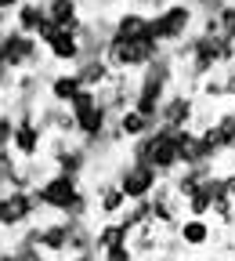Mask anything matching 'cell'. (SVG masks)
<instances>
[{"instance_id": "1", "label": "cell", "mask_w": 235, "mask_h": 261, "mask_svg": "<svg viewBox=\"0 0 235 261\" xmlns=\"http://www.w3.org/2000/svg\"><path fill=\"white\" fill-rule=\"evenodd\" d=\"M33 196H37L40 211H51V214H69V218L94 214V196L83 189V178L69 171H51L40 185H33Z\"/></svg>"}, {"instance_id": "2", "label": "cell", "mask_w": 235, "mask_h": 261, "mask_svg": "<svg viewBox=\"0 0 235 261\" xmlns=\"http://www.w3.org/2000/svg\"><path fill=\"white\" fill-rule=\"evenodd\" d=\"M134 160H145L152 163V167L166 178V174H174L181 167V149H178V130L174 127H166V123H156L149 135L141 138H134L130 149H127Z\"/></svg>"}, {"instance_id": "3", "label": "cell", "mask_w": 235, "mask_h": 261, "mask_svg": "<svg viewBox=\"0 0 235 261\" xmlns=\"http://www.w3.org/2000/svg\"><path fill=\"white\" fill-rule=\"evenodd\" d=\"M44 55H47V47L37 33H25L15 22L0 33V65H11L15 73L44 69Z\"/></svg>"}, {"instance_id": "4", "label": "cell", "mask_w": 235, "mask_h": 261, "mask_svg": "<svg viewBox=\"0 0 235 261\" xmlns=\"http://www.w3.org/2000/svg\"><path fill=\"white\" fill-rule=\"evenodd\" d=\"M199 25V11L192 0H170V4H163L159 11H152V33L166 44L174 47L181 40H188Z\"/></svg>"}, {"instance_id": "5", "label": "cell", "mask_w": 235, "mask_h": 261, "mask_svg": "<svg viewBox=\"0 0 235 261\" xmlns=\"http://www.w3.org/2000/svg\"><path fill=\"white\" fill-rule=\"evenodd\" d=\"M69 109L76 113V138H83V142H94L98 135H105L109 123L116 120V113L105 106V98L98 87H83L69 102Z\"/></svg>"}, {"instance_id": "6", "label": "cell", "mask_w": 235, "mask_h": 261, "mask_svg": "<svg viewBox=\"0 0 235 261\" xmlns=\"http://www.w3.org/2000/svg\"><path fill=\"white\" fill-rule=\"evenodd\" d=\"M166 51V44L159 37H134V40H120V37H109V47H105V58L112 62V69H130V73H141L145 65Z\"/></svg>"}, {"instance_id": "7", "label": "cell", "mask_w": 235, "mask_h": 261, "mask_svg": "<svg viewBox=\"0 0 235 261\" xmlns=\"http://www.w3.org/2000/svg\"><path fill=\"white\" fill-rule=\"evenodd\" d=\"M40 214V203L33 189H8L0 196V232H18L29 221H37Z\"/></svg>"}, {"instance_id": "8", "label": "cell", "mask_w": 235, "mask_h": 261, "mask_svg": "<svg viewBox=\"0 0 235 261\" xmlns=\"http://www.w3.org/2000/svg\"><path fill=\"white\" fill-rule=\"evenodd\" d=\"M112 178L120 181V189L127 192V200L134 203V200H145V196H152L163 174L152 167V163L134 160V156H130L127 163H120V167H116V174H112Z\"/></svg>"}, {"instance_id": "9", "label": "cell", "mask_w": 235, "mask_h": 261, "mask_svg": "<svg viewBox=\"0 0 235 261\" xmlns=\"http://www.w3.org/2000/svg\"><path fill=\"white\" fill-rule=\"evenodd\" d=\"M47 135H51V130L40 123V116H15L11 149H15L22 160H37V156L47 152Z\"/></svg>"}, {"instance_id": "10", "label": "cell", "mask_w": 235, "mask_h": 261, "mask_svg": "<svg viewBox=\"0 0 235 261\" xmlns=\"http://www.w3.org/2000/svg\"><path fill=\"white\" fill-rule=\"evenodd\" d=\"M195 113H199V98L195 91H170L163 98V106H159V123L166 127H192L195 123Z\"/></svg>"}, {"instance_id": "11", "label": "cell", "mask_w": 235, "mask_h": 261, "mask_svg": "<svg viewBox=\"0 0 235 261\" xmlns=\"http://www.w3.org/2000/svg\"><path fill=\"white\" fill-rule=\"evenodd\" d=\"M44 47H47V55L54 58V62H62V65H76L80 58H83V44H80V33L76 29H65V25H58L51 37L44 40Z\"/></svg>"}, {"instance_id": "12", "label": "cell", "mask_w": 235, "mask_h": 261, "mask_svg": "<svg viewBox=\"0 0 235 261\" xmlns=\"http://www.w3.org/2000/svg\"><path fill=\"white\" fill-rule=\"evenodd\" d=\"M127 192L120 189V181L116 178H102L98 181V189H94V214L98 218H120L123 211H127Z\"/></svg>"}, {"instance_id": "13", "label": "cell", "mask_w": 235, "mask_h": 261, "mask_svg": "<svg viewBox=\"0 0 235 261\" xmlns=\"http://www.w3.org/2000/svg\"><path fill=\"white\" fill-rule=\"evenodd\" d=\"M37 116H40V123L51 130V135H76V113L65 106V102H54V98H47V102H40V109H37Z\"/></svg>"}, {"instance_id": "14", "label": "cell", "mask_w": 235, "mask_h": 261, "mask_svg": "<svg viewBox=\"0 0 235 261\" xmlns=\"http://www.w3.org/2000/svg\"><path fill=\"white\" fill-rule=\"evenodd\" d=\"M73 225H76V218H69V214H58L54 221H44V250L51 257H65V254H69Z\"/></svg>"}, {"instance_id": "15", "label": "cell", "mask_w": 235, "mask_h": 261, "mask_svg": "<svg viewBox=\"0 0 235 261\" xmlns=\"http://www.w3.org/2000/svg\"><path fill=\"white\" fill-rule=\"evenodd\" d=\"M112 37L120 40H134V37H156L152 33V15L138 11V8H127L112 18Z\"/></svg>"}, {"instance_id": "16", "label": "cell", "mask_w": 235, "mask_h": 261, "mask_svg": "<svg viewBox=\"0 0 235 261\" xmlns=\"http://www.w3.org/2000/svg\"><path fill=\"white\" fill-rule=\"evenodd\" d=\"M73 69L80 73V80L87 84V87H105L109 80H112V62L105 58V55H83L76 65H73Z\"/></svg>"}, {"instance_id": "17", "label": "cell", "mask_w": 235, "mask_h": 261, "mask_svg": "<svg viewBox=\"0 0 235 261\" xmlns=\"http://www.w3.org/2000/svg\"><path fill=\"white\" fill-rule=\"evenodd\" d=\"M178 232H181V240H185L192 250H199V247H207V243L217 236V228H214L210 218H203V214H188V218H181Z\"/></svg>"}, {"instance_id": "18", "label": "cell", "mask_w": 235, "mask_h": 261, "mask_svg": "<svg viewBox=\"0 0 235 261\" xmlns=\"http://www.w3.org/2000/svg\"><path fill=\"white\" fill-rule=\"evenodd\" d=\"M83 87H87V84L80 80V73L69 65V69H62V73H54V76L47 80V98H54V102H65V106H69Z\"/></svg>"}, {"instance_id": "19", "label": "cell", "mask_w": 235, "mask_h": 261, "mask_svg": "<svg viewBox=\"0 0 235 261\" xmlns=\"http://www.w3.org/2000/svg\"><path fill=\"white\" fill-rule=\"evenodd\" d=\"M159 243H163V225L156 221H141L130 232V247L138 257H159Z\"/></svg>"}, {"instance_id": "20", "label": "cell", "mask_w": 235, "mask_h": 261, "mask_svg": "<svg viewBox=\"0 0 235 261\" xmlns=\"http://www.w3.org/2000/svg\"><path fill=\"white\" fill-rule=\"evenodd\" d=\"M11 22L25 33H37L44 22H47V4L44 0H22V4L11 11Z\"/></svg>"}, {"instance_id": "21", "label": "cell", "mask_w": 235, "mask_h": 261, "mask_svg": "<svg viewBox=\"0 0 235 261\" xmlns=\"http://www.w3.org/2000/svg\"><path fill=\"white\" fill-rule=\"evenodd\" d=\"M116 120H120V130H123V138H127V142H134V138L149 135V130H152V127L159 123L156 116H145L141 109H134V106H130V109H123V113H120Z\"/></svg>"}, {"instance_id": "22", "label": "cell", "mask_w": 235, "mask_h": 261, "mask_svg": "<svg viewBox=\"0 0 235 261\" xmlns=\"http://www.w3.org/2000/svg\"><path fill=\"white\" fill-rule=\"evenodd\" d=\"M47 4V15L58 22V25H65V29H80V22H83V15H80V0H44Z\"/></svg>"}, {"instance_id": "23", "label": "cell", "mask_w": 235, "mask_h": 261, "mask_svg": "<svg viewBox=\"0 0 235 261\" xmlns=\"http://www.w3.org/2000/svg\"><path fill=\"white\" fill-rule=\"evenodd\" d=\"M192 247L181 240V232H163V243H159V257H181L188 254Z\"/></svg>"}, {"instance_id": "24", "label": "cell", "mask_w": 235, "mask_h": 261, "mask_svg": "<svg viewBox=\"0 0 235 261\" xmlns=\"http://www.w3.org/2000/svg\"><path fill=\"white\" fill-rule=\"evenodd\" d=\"M102 257H109V261H134L138 254H134V247H130V240H120V243H112V247H105L102 250Z\"/></svg>"}, {"instance_id": "25", "label": "cell", "mask_w": 235, "mask_h": 261, "mask_svg": "<svg viewBox=\"0 0 235 261\" xmlns=\"http://www.w3.org/2000/svg\"><path fill=\"white\" fill-rule=\"evenodd\" d=\"M11 138H15V116L0 109V145H11Z\"/></svg>"}, {"instance_id": "26", "label": "cell", "mask_w": 235, "mask_h": 261, "mask_svg": "<svg viewBox=\"0 0 235 261\" xmlns=\"http://www.w3.org/2000/svg\"><path fill=\"white\" fill-rule=\"evenodd\" d=\"M224 192L235 200V171H224Z\"/></svg>"}]
</instances>
